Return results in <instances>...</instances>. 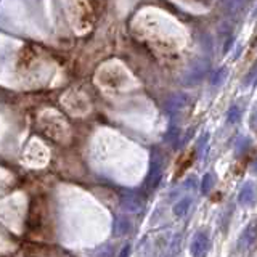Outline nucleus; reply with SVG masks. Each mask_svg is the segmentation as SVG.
I'll return each instance as SVG.
<instances>
[{
	"mask_svg": "<svg viewBox=\"0 0 257 257\" xmlns=\"http://www.w3.org/2000/svg\"><path fill=\"white\" fill-rule=\"evenodd\" d=\"M209 238L206 233H199L196 238H195V241H193V256L195 257H204L206 254H208V251H209Z\"/></svg>",
	"mask_w": 257,
	"mask_h": 257,
	"instance_id": "obj_2",
	"label": "nucleus"
},
{
	"mask_svg": "<svg viewBox=\"0 0 257 257\" xmlns=\"http://www.w3.org/2000/svg\"><path fill=\"white\" fill-rule=\"evenodd\" d=\"M193 163V153H188L186 154V158L183 161H180V166H178V172H183L185 169H188Z\"/></svg>",
	"mask_w": 257,
	"mask_h": 257,
	"instance_id": "obj_4",
	"label": "nucleus"
},
{
	"mask_svg": "<svg viewBox=\"0 0 257 257\" xmlns=\"http://www.w3.org/2000/svg\"><path fill=\"white\" fill-rule=\"evenodd\" d=\"M240 203L243 206H253L256 203V193H254V188L251 185L244 186V190L240 196Z\"/></svg>",
	"mask_w": 257,
	"mask_h": 257,
	"instance_id": "obj_3",
	"label": "nucleus"
},
{
	"mask_svg": "<svg viewBox=\"0 0 257 257\" xmlns=\"http://www.w3.org/2000/svg\"><path fill=\"white\" fill-rule=\"evenodd\" d=\"M257 240V218L251 220L248 223V227L243 230V233L238 238V249L240 251H246L254 244Z\"/></svg>",
	"mask_w": 257,
	"mask_h": 257,
	"instance_id": "obj_1",
	"label": "nucleus"
}]
</instances>
